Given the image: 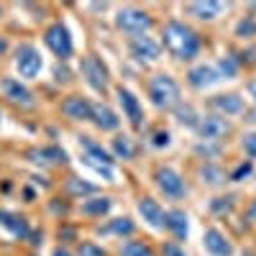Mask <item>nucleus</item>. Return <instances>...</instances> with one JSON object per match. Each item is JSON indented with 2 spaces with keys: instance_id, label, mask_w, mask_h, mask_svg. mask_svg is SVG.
Listing matches in <instances>:
<instances>
[{
  "instance_id": "obj_33",
  "label": "nucleus",
  "mask_w": 256,
  "mask_h": 256,
  "mask_svg": "<svg viewBox=\"0 0 256 256\" xmlns=\"http://www.w3.org/2000/svg\"><path fill=\"white\" fill-rule=\"evenodd\" d=\"M164 256H184V254H182V248L177 244H166L164 246Z\"/></svg>"
},
{
  "instance_id": "obj_11",
  "label": "nucleus",
  "mask_w": 256,
  "mask_h": 256,
  "mask_svg": "<svg viewBox=\"0 0 256 256\" xmlns=\"http://www.w3.org/2000/svg\"><path fill=\"white\" fill-rule=\"evenodd\" d=\"M131 52L138 62H154L159 59V44L154 38H148V36H136L134 38V44H131Z\"/></svg>"
},
{
  "instance_id": "obj_3",
  "label": "nucleus",
  "mask_w": 256,
  "mask_h": 256,
  "mask_svg": "<svg viewBox=\"0 0 256 256\" xmlns=\"http://www.w3.org/2000/svg\"><path fill=\"white\" fill-rule=\"evenodd\" d=\"M116 24H118V28H120V31H126V34L144 36V31H148V28L154 26V20H152V16H148L146 10H138V8H126V10H120V13H118Z\"/></svg>"
},
{
  "instance_id": "obj_27",
  "label": "nucleus",
  "mask_w": 256,
  "mask_h": 256,
  "mask_svg": "<svg viewBox=\"0 0 256 256\" xmlns=\"http://www.w3.org/2000/svg\"><path fill=\"white\" fill-rule=\"evenodd\" d=\"M236 36H241V38L256 36V20H254V18H244L241 24L236 26Z\"/></svg>"
},
{
  "instance_id": "obj_16",
  "label": "nucleus",
  "mask_w": 256,
  "mask_h": 256,
  "mask_svg": "<svg viewBox=\"0 0 256 256\" xmlns=\"http://www.w3.org/2000/svg\"><path fill=\"white\" fill-rule=\"evenodd\" d=\"M118 100H120V105H123V110H126V116H128V120H131L136 128L141 126V105H138V100L128 92V90H118Z\"/></svg>"
},
{
  "instance_id": "obj_8",
  "label": "nucleus",
  "mask_w": 256,
  "mask_h": 256,
  "mask_svg": "<svg viewBox=\"0 0 256 256\" xmlns=\"http://www.w3.org/2000/svg\"><path fill=\"white\" fill-rule=\"evenodd\" d=\"M62 113L67 116V118H72V120H90V116H92V105L84 100V98L72 95V98H67V100L62 102Z\"/></svg>"
},
{
  "instance_id": "obj_21",
  "label": "nucleus",
  "mask_w": 256,
  "mask_h": 256,
  "mask_svg": "<svg viewBox=\"0 0 256 256\" xmlns=\"http://www.w3.org/2000/svg\"><path fill=\"white\" fill-rule=\"evenodd\" d=\"M166 228H172L177 238H184L187 236V216H184L182 210L166 212Z\"/></svg>"
},
{
  "instance_id": "obj_17",
  "label": "nucleus",
  "mask_w": 256,
  "mask_h": 256,
  "mask_svg": "<svg viewBox=\"0 0 256 256\" xmlns=\"http://www.w3.org/2000/svg\"><path fill=\"white\" fill-rule=\"evenodd\" d=\"M28 156H31V162H36V164H59V162H64L67 159V154L62 152V148H34V152H28Z\"/></svg>"
},
{
  "instance_id": "obj_25",
  "label": "nucleus",
  "mask_w": 256,
  "mask_h": 256,
  "mask_svg": "<svg viewBox=\"0 0 256 256\" xmlns=\"http://www.w3.org/2000/svg\"><path fill=\"white\" fill-rule=\"evenodd\" d=\"M67 192L70 195H90V192H95V184L72 177V180H67Z\"/></svg>"
},
{
  "instance_id": "obj_24",
  "label": "nucleus",
  "mask_w": 256,
  "mask_h": 256,
  "mask_svg": "<svg viewBox=\"0 0 256 256\" xmlns=\"http://www.w3.org/2000/svg\"><path fill=\"white\" fill-rule=\"evenodd\" d=\"M120 254H123V256H154V251L148 248L146 244H141V241H128V244H123Z\"/></svg>"
},
{
  "instance_id": "obj_14",
  "label": "nucleus",
  "mask_w": 256,
  "mask_h": 256,
  "mask_svg": "<svg viewBox=\"0 0 256 256\" xmlns=\"http://www.w3.org/2000/svg\"><path fill=\"white\" fill-rule=\"evenodd\" d=\"M220 77H218V72L212 70V67H208V64H200V67H195L190 72V82H192V88H198V90H205V88H210V84H216Z\"/></svg>"
},
{
  "instance_id": "obj_7",
  "label": "nucleus",
  "mask_w": 256,
  "mask_h": 256,
  "mask_svg": "<svg viewBox=\"0 0 256 256\" xmlns=\"http://www.w3.org/2000/svg\"><path fill=\"white\" fill-rule=\"evenodd\" d=\"M0 90H3L6 98H8L10 102H16V105H24V108H31V105H34L31 90L26 88V84H20L18 80H13V77L0 80Z\"/></svg>"
},
{
  "instance_id": "obj_1",
  "label": "nucleus",
  "mask_w": 256,
  "mask_h": 256,
  "mask_svg": "<svg viewBox=\"0 0 256 256\" xmlns=\"http://www.w3.org/2000/svg\"><path fill=\"white\" fill-rule=\"evenodd\" d=\"M164 44L177 59H192L200 52V38L190 26L172 20V24L164 26Z\"/></svg>"
},
{
  "instance_id": "obj_12",
  "label": "nucleus",
  "mask_w": 256,
  "mask_h": 256,
  "mask_svg": "<svg viewBox=\"0 0 256 256\" xmlns=\"http://www.w3.org/2000/svg\"><path fill=\"white\" fill-rule=\"evenodd\" d=\"M205 248L212 254V256H230L233 254V246L226 241V236L220 230H216V228H210L208 233H205Z\"/></svg>"
},
{
  "instance_id": "obj_2",
  "label": "nucleus",
  "mask_w": 256,
  "mask_h": 256,
  "mask_svg": "<svg viewBox=\"0 0 256 256\" xmlns=\"http://www.w3.org/2000/svg\"><path fill=\"white\" fill-rule=\"evenodd\" d=\"M148 95L156 108H174L180 102V84L169 74H154L148 82Z\"/></svg>"
},
{
  "instance_id": "obj_18",
  "label": "nucleus",
  "mask_w": 256,
  "mask_h": 256,
  "mask_svg": "<svg viewBox=\"0 0 256 256\" xmlns=\"http://www.w3.org/2000/svg\"><path fill=\"white\" fill-rule=\"evenodd\" d=\"M212 105H216V110H220L226 116H236L244 110V100L238 95H218L212 100Z\"/></svg>"
},
{
  "instance_id": "obj_34",
  "label": "nucleus",
  "mask_w": 256,
  "mask_h": 256,
  "mask_svg": "<svg viewBox=\"0 0 256 256\" xmlns=\"http://www.w3.org/2000/svg\"><path fill=\"white\" fill-rule=\"evenodd\" d=\"M166 144H169V134L166 131H159L154 136V146H166Z\"/></svg>"
},
{
  "instance_id": "obj_19",
  "label": "nucleus",
  "mask_w": 256,
  "mask_h": 256,
  "mask_svg": "<svg viewBox=\"0 0 256 256\" xmlns=\"http://www.w3.org/2000/svg\"><path fill=\"white\" fill-rule=\"evenodd\" d=\"M0 226H6L13 236H28L26 218H18V216H13V212H0Z\"/></svg>"
},
{
  "instance_id": "obj_26",
  "label": "nucleus",
  "mask_w": 256,
  "mask_h": 256,
  "mask_svg": "<svg viewBox=\"0 0 256 256\" xmlns=\"http://www.w3.org/2000/svg\"><path fill=\"white\" fill-rule=\"evenodd\" d=\"M105 233H120V236L126 233V236H128V233H134V223L128 218H116L108 228H105Z\"/></svg>"
},
{
  "instance_id": "obj_5",
  "label": "nucleus",
  "mask_w": 256,
  "mask_h": 256,
  "mask_svg": "<svg viewBox=\"0 0 256 256\" xmlns=\"http://www.w3.org/2000/svg\"><path fill=\"white\" fill-rule=\"evenodd\" d=\"M16 67L20 72V77H36L41 72V67H44V62H41V54L34 49V46H20L18 49V59H16Z\"/></svg>"
},
{
  "instance_id": "obj_6",
  "label": "nucleus",
  "mask_w": 256,
  "mask_h": 256,
  "mask_svg": "<svg viewBox=\"0 0 256 256\" xmlns=\"http://www.w3.org/2000/svg\"><path fill=\"white\" fill-rule=\"evenodd\" d=\"M82 74L88 77V82L98 92H102L105 88H108V70L102 67V62L98 56H84L82 59Z\"/></svg>"
},
{
  "instance_id": "obj_20",
  "label": "nucleus",
  "mask_w": 256,
  "mask_h": 256,
  "mask_svg": "<svg viewBox=\"0 0 256 256\" xmlns=\"http://www.w3.org/2000/svg\"><path fill=\"white\" fill-rule=\"evenodd\" d=\"M187 10L198 18H216L223 10V3H216V0H208V3H190Z\"/></svg>"
},
{
  "instance_id": "obj_29",
  "label": "nucleus",
  "mask_w": 256,
  "mask_h": 256,
  "mask_svg": "<svg viewBox=\"0 0 256 256\" xmlns=\"http://www.w3.org/2000/svg\"><path fill=\"white\" fill-rule=\"evenodd\" d=\"M113 148H116V154H118V156H123V159H131V156H134V144L128 141L126 136H123V138H116Z\"/></svg>"
},
{
  "instance_id": "obj_23",
  "label": "nucleus",
  "mask_w": 256,
  "mask_h": 256,
  "mask_svg": "<svg viewBox=\"0 0 256 256\" xmlns=\"http://www.w3.org/2000/svg\"><path fill=\"white\" fill-rule=\"evenodd\" d=\"M80 210L84 212V216H102V212L110 210V198H92L88 202H82Z\"/></svg>"
},
{
  "instance_id": "obj_9",
  "label": "nucleus",
  "mask_w": 256,
  "mask_h": 256,
  "mask_svg": "<svg viewBox=\"0 0 256 256\" xmlns=\"http://www.w3.org/2000/svg\"><path fill=\"white\" fill-rule=\"evenodd\" d=\"M156 182H159V187L166 192V195H172V198H180L182 192H184L182 177L174 172V169H169V166H164V169H159V172H156Z\"/></svg>"
},
{
  "instance_id": "obj_22",
  "label": "nucleus",
  "mask_w": 256,
  "mask_h": 256,
  "mask_svg": "<svg viewBox=\"0 0 256 256\" xmlns=\"http://www.w3.org/2000/svg\"><path fill=\"white\" fill-rule=\"evenodd\" d=\"M82 146L88 148V159H98V162H102L105 166H110V164H113L110 154H108V152H102V146H98L90 136H82Z\"/></svg>"
},
{
  "instance_id": "obj_31",
  "label": "nucleus",
  "mask_w": 256,
  "mask_h": 256,
  "mask_svg": "<svg viewBox=\"0 0 256 256\" xmlns=\"http://www.w3.org/2000/svg\"><path fill=\"white\" fill-rule=\"evenodd\" d=\"M244 148L248 156H256V134H246L244 136Z\"/></svg>"
},
{
  "instance_id": "obj_28",
  "label": "nucleus",
  "mask_w": 256,
  "mask_h": 256,
  "mask_svg": "<svg viewBox=\"0 0 256 256\" xmlns=\"http://www.w3.org/2000/svg\"><path fill=\"white\" fill-rule=\"evenodd\" d=\"M218 67H220V72H223V74H226L228 80H233V77L238 74V62L233 59V56H223Z\"/></svg>"
},
{
  "instance_id": "obj_4",
  "label": "nucleus",
  "mask_w": 256,
  "mask_h": 256,
  "mask_svg": "<svg viewBox=\"0 0 256 256\" xmlns=\"http://www.w3.org/2000/svg\"><path fill=\"white\" fill-rule=\"evenodd\" d=\"M44 41H46V46H49L56 56H62V59H70V56H72V38H70L67 26H62V24L49 26L46 34H44Z\"/></svg>"
},
{
  "instance_id": "obj_38",
  "label": "nucleus",
  "mask_w": 256,
  "mask_h": 256,
  "mask_svg": "<svg viewBox=\"0 0 256 256\" xmlns=\"http://www.w3.org/2000/svg\"><path fill=\"white\" fill-rule=\"evenodd\" d=\"M248 218H251V220H256V202L248 208Z\"/></svg>"
},
{
  "instance_id": "obj_32",
  "label": "nucleus",
  "mask_w": 256,
  "mask_h": 256,
  "mask_svg": "<svg viewBox=\"0 0 256 256\" xmlns=\"http://www.w3.org/2000/svg\"><path fill=\"white\" fill-rule=\"evenodd\" d=\"M251 169H254V166H251L248 162H246V164H241V166L236 169V172H233V174H230V180H236V182H238V180H244V177H248V174H251Z\"/></svg>"
},
{
  "instance_id": "obj_36",
  "label": "nucleus",
  "mask_w": 256,
  "mask_h": 256,
  "mask_svg": "<svg viewBox=\"0 0 256 256\" xmlns=\"http://www.w3.org/2000/svg\"><path fill=\"white\" fill-rule=\"evenodd\" d=\"M67 77H70L67 70H56V80H59V82H62V80H67Z\"/></svg>"
},
{
  "instance_id": "obj_13",
  "label": "nucleus",
  "mask_w": 256,
  "mask_h": 256,
  "mask_svg": "<svg viewBox=\"0 0 256 256\" xmlns=\"http://www.w3.org/2000/svg\"><path fill=\"white\" fill-rule=\"evenodd\" d=\"M92 123L100 131H116L118 128V116L108 108V105H92Z\"/></svg>"
},
{
  "instance_id": "obj_15",
  "label": "nucleus",
  "mask_w": 256,
  "mask_h": 256,
  "mask_svg": "<svg viewBox=\"0 0 256 256\" xmlns=\"http://www.w3.org/2000/svg\"><path fill=\"white\" fill-rule=\"evenodd\" d=\"M198 131H200L202 138H218L220 134L228 131V123L223 118H218V116H208L205 120L198 123Z\"/></svg>"
},
{
  "instance_id": "obj_10",
  "label": "nucleus",
  "mask_w": 256,
  "mask_h": 256,
  "mask_svg": "<svg viewBox=\"0 0 256 256\" xmlns=\"http://www.w3.org/2000/svg\"><path fill=\"white\" fill-rule=\"evenodd\" d=\"M138 212L144 216V220L152 226V228H162V226H166V216H164V210L159 208V202L156 200H152V198H144L141 202H138Z\"/></svg>"
},
{
  "instance_id": "obj_40",
  "label": "nucleus",
  "mask_w": 256,
  "mask_h": 256,
  "mask_svg": "<svg viewBox=\"0 0 256 256\" xmlns=\"http://www.w3.org/2000/svg\"><path fill=\"white\" fill-rule=\"evenodd\" d=\"M6 49H8V41H6V38H0V54H3Z\"/></svg>"
},
{
  "instance_id": "obj_37",
  "label": "nucleus",
  "mask_w": 256,
  "mask_h": 256,
  "mask_svg": "<svg viewBox=\"0 0 256 256\" xmlns=\"http://www.w3.org/2000/svg\"><path fill=\"white\" fill-rule=\"evenodd\" d=\"M54 256H72V254H70L67 248H56V251H54Z\"/></svg>"
},
{
  "instance_id": "obj_35",
  "label": "nucleus",
  "mask_w": 256,
  "mask_h": 256,
  "mask_svg": "<svg viewBox=\"0 0 256 256\" xmlns=\"http://www.w3.org/2000/svg\"><path fill=\"white\" fill-rule=\"evenodd\" d=\"M59 236H64V238H72V236H74V230H72V228H64V230H59Z\"/></svg>"
},
{
  "instance_id": "obj_30",
  "label": "nucleus",
  "mask_w": 256,
  "mask_h": 256,
  "mask_svg": "<svg viewBox=\"0 0 256 256\" xmlns=\"http://www.w3.org/2000/svg\"><path fill=\"white\" fill-rule=\"evenodd\" d=\"M77 256H105V251L100 246H95V244H80Z\"/></svg>"
},
{
  "instance_id": "obj_39",
  "label": "nucleus",
  "mask_w": 256,
  "mask_h": 256,
  "mask_svg": "<svg viewBox=\"0 0 256 256\" xmlns=\"http://www.w3.org/2000/svg\"><path fill=\"white\" fill-rule=\"evenodd\" d=\"M248 92H251V98H254V102H256V82L248 84Z\"/></svg>"
}]
</instances>
